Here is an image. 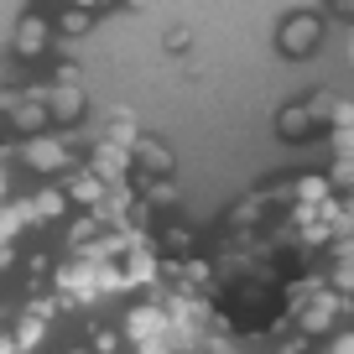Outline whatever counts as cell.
<instances>
[{
  "label": "cell",
  "mask_w": 354,
  "mask_h": 354,
  "mask_svg": "<svg viewBox=\"0 0 354 354\" xmlns=\"http://www.w3.org/2000/svg\"><path fill=\"white\" fill-rule=\"evenodd\" d=\"M318 37H323L318 16H287V21H281V53L287 57H308L313 47H318Z\"/></svg>",
  "instance_id": "obj_1"
},
{
  "label": "cell",
  "mask_w": 354,
  "mask_h": 354,
  "mask_svg": "<svg viewBox=\"0 0 354 354\" xmlns=\"http://www.w3.org/2000/svg\"><path fill=\"white\" fill-rule=\"evenodd\" d=\"M21 156L37 167V172H57V167H68V146L53 141V136H32V141L21 146Z\"/></svg>",
  "instance_id": "obj_2"
},
{
  "label": "cell",
  "mask_w": 354,
  "mask_h": 354,
  "mask_svg": "<svg viewBox=\"0 0 354 354\" xmlns=\"http://www.w3.org/2000/svg\"><path fill=\"white\" fill-rule=\"evenodd\" d=\"M37 100H47V115H53V120H63V125L84 115V94H78V88L53 84V94H37Z\"/></svg>",
  "instance_id": "obj_3"
},
{
  "label": "cell",
  "mask_w": 354,
  "mask_h": 354,
  "mask_svg": "<svg viewBox=\"0 0 354 354\" xmlns=\"http://www.w3.org/2000/svg\"><path fill=\"white\" fill-rule=\"evenodd\" d=\"M47 37H53V26L42 21V16H21V26H16V53L21 57H37L47 47Z\"/></svg>",
  "instance_id": "obj_4"
},
{
  "label": "cell",
  "mask_w": 354,
  "mask_h": 354,
  "mask_svg": "<svg viewBox=\"0 0 354 354\" xmlns=\"http://www.w3.org/2000/svg\"><path fill=\"white\" fill-rule=\"evenodd\" d=\"M32 214H37V219H63V214H68V193L63 188H42L32 198Z\"/></svg>",
  "instance_id": "obj_5"
},
{
  "label": "cell",
  "mask_w": 354,
  "mask_h": 354,
  "mask_svg": "<svg viewBox=\"0 0 354 354\" xmlns=\"http://www.w3.org/2000/svg\"><path fill=\"white\" fill-rule=\"evenodd\" d=\"M120 172H125V151L120 146H110V141L94 146V177H120Z\"/></svg>",
  "instance_id": "obj_6"
},
{
  "label": "cell",
  "mask_w": 354,
  "mask_h": 354,
  "mask_svg": "<svg viewBox=\"0 0 354 354\" xmlns=\"http://www.w3.org/2000/svg\"><path fill=\"white\" fill-rule=\"evenodd\" d=\"M131 151L141 156V162H151V167H146V172H167V167H172V156H167V151H162V146H156V141H136Z\"/></svg>",
  "instance_id": "obj_7"
},
{
  "label": "cell",
  "mask_w": 354,
  "mask_h": 354,
  "mask_svg": "<svg viewBox=\"0 0 354 354\" xmlns=\"http://www.w3.org/2000/svg\"><path fill=\"white\" fill-rule=\"evenodd\" d=\"M68 198H78V203H100V177H94V172L73 177V183H68Z\"/></svg>",
  "instance_id": "obj_8"
},
{
  "label": "cell",
  "mask_w": 354,
  "mask_h": 354,
  "mask_svg": "<svg viewBox=\"0 0 354 354\" xmlns=\"http://www.w3.org/2000/svg\"><path fill=\"white\" fill-rule=\"evenodd\" d=\"M313 131V110H281V136H308Z\"/></svg>",
  "instance_id": "obj_9"
},
{
  "label": "cell",
  "mask_w": 354,
  "mask_h": 354,
  "mask_svg": "<svg viewBox=\"0 0 354 354\" xmlns=\"http://www.w3.org/2000/svg\"><path fill=\"white\" fill-rule=\"evenodd\" d=\"M42 318H21V328H16V344H21V354L26 349H37V344H42Z\"/></svg>",
  "instance_id": "obj_10"
},
{
  "label": "cell",
  "mask_w": 354,
  "mask_h": 354,
  "mask_svg": "<svg viewBox=\"0 0 354 354\" xmlns=\"http://www.w3.org/2000/svg\"><path fill=\"white\" fill-rule=\"evenodd\" d=\"M57 26H63L68 37H84L88 32V11H78V6H73V11H63V21H57Z\"/></svg>",
  "instance_id": "obj_11"
},
{
  "label": "cell",
  "mask_w": 354,
  "mask_h": 354,
  "mask_svg": "<svg viewBox=\"0 0 354 354\" xmlns=\"http://www.w3.org/2000/svg\"><path fill=\"white\" fill-rule=\"evenodd\" d=\"M0 354H21V344H16L11 328H0Z\"/></svg>",
  "instance_id": "obj_12"
}]
</instances>
